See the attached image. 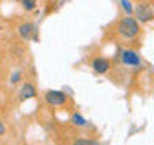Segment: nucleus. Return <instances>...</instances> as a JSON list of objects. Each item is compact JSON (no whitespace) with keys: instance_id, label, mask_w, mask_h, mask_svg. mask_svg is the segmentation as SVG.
Listing matches in <instances>:
<instances>
[{"instance_id":"4","label":"nucleus","mask_w":154,"mask_h":145,"mask_svg":"<svg viewBox=\"0 0 154 145\" xmlns=\"http://www.w3.org/2000/svg\"><path fill=\"white\" fill-rule=\"evenodd\" d=\"M91 68H93L95 72H98V74H104V72L109 71L111 68V63L108 58H103V56H95L93 60H91Z\"/></svg>"},{"instance_id":"10","label":"nucleus","mask_w":154,"mask_h":145,"mask_svg":"<svg viewBox=\"0 0 154 145\" xmlns=\"http://www.w3.org/2000/svg\"><path fill=\"white\" fill-rule=\"evenodd\" d=\"M120 5H122L124 11H125V13H128V16H130V13H133L135 7H133V3H132V2H127V0H122V2H120Z\"/></svg>"},{"instance_id":"11","label":"nucleus","mask_w":154,"mask_h":145,"mask_svg":"<svg viewBox=\"0 0 154 145\" xmlns=\"http://www.w3.org/2000/svg\"><path fill=\"white\" fill-rule=\"evenodd\" d=\"M23 7L26 8L27 11H32V10L37 7V3L34 2V0H24V2H23Z\"/></svg>"},{"instance_id":"9","label":"nucleus","mask_w":154,"mask_h":145,"mask_svg":"<svg viewBox=\"0 0 154 145\" xmlns=\"http://www.w3.org/2000/svg\"><path fill=\"white\" fill-rule=\"evenodd\" d=\"M72 145H100V142H96L93 139H77L72 142Z\"/></svg>"},{"instance_id":"5","label":"nucleus","mask_w":154,"mask_h":145,"mask_svg":"<svg viewBox=\"0 0 154 145\" xmlns=\"http://www.w3.org/2000/svg\"><path fill=\"white\" fill-rule=\"evenodd\" d=\"M120 58H122V63L127 66H140L141 65V58H140V55L133 50H124Z\"/></svg>"},{"instance_id":"8","label":"nucleus","mask_w":154,"mask_h":145,"mask_svg":"<svg viewBox=\"0 0 154 145\" xmlns=\"http://www.w3.org/2000/svg\"><path fill=\"white\" fill-rule=\"evenodd\" d=\"M71 123L74 126H79V127H84V126L87 124V119L80 113H74V114H72V118H71Z\"/></svg>"},{"instance_id":"13","label":"nucleus","mask_w":154,"mask_h":145,"mask_svg":"<svg viewBox=\"0 0 154 145\" xmlns=\"http://www.w3.org/2000/svg\"><path fill=\"white\" fill-rule=\"evenodd\" d=\"M18 79H19V72H16V74H14V76L11 77V81H13V82H16Z\"/></svg>"},{"instance_id":"12","label":"nucleus","mask_w":154,"mask_h":145,"mask_svg":"<svg viewBox=\"0 0 154 145\" xmlns=\"http://www.w3.org/2000/svg\"><path fill=\"white\" fill-rule=\"evenodd\" d=\"M5 130H7V127H5V124H3V121L0 119V135H3L5 134Z\"/></svg>"},{"instance_id":"1","label":"nucleus","mask_w":154,"mask_h":145,"mask_svg":"<svg viewBox=\"0 0 154 145\" xmlns=\"http://www.w3.org/2000/svg\"><path fill=\"white\" fill-rule=\"evenodd\" d=\"M117 32H119V36L122 37V39H125V40H132V39L138 37V34H140V24H138V21L133 16H128V14H127L125 18H122L119 21Z\"/></svg>"},{"instance_id":"7","label":"nucleus","mask_w":154,"mask_h":145,"mask_svg":"<svg viewBox=\"0 0 154 145\" xmlns=\"http://www.w3.org/2000/svg\"><path fill=\"white\" fill-rule=\"evenodd\" d=\"M18 32H19V36H21L23 39H26V40H27V39H31V36H32L34 27H32L31 23H23V24H19Z\"/></svg>"},{"instance_id":"3","label":"nucleus","mask_w":154,"mask_h":145,"mask_svg":"<svg viewBox=\"0 0 154 145\" xmlns=\"http://www.w3.org/2000/svg\"><path fill=\"white\" fill-rule=\"evenodd\" d=\"M45 102L51 106H61L67 102V95L61 90H48L45 92Z\"/></svg>"},{"instance_id":"6","label":"nucleus","mask_w":154,"mask_h":145,"mask_svg":"<svg viewBox=\"0 0 154 145\" xmlns=\"http://www.w3.org/2000/svg\"><path fill=\"white\" fill-rule=\"evenodd\" d=\"M32 97H35V87H34L31 82H26V84H23L21 90H19V100L24 102V100L32 98Z\"/></svg>"},{"instance_id":"2","label":"nucleus","mask_w":154,"mask_h":145,"mask_svg":"<svg viewBox=\"0 0 154 145\" xmlns=\"http://www.w3.org/2000/svg\"><path fill=\"white\" fill-rule=\"evenodd\" d=\"M133 13H135V19L138 23H149L151 19H154V11H152L151 5L144 3V2L138 3L133 10Z\"/></svg>"}]
</instances>
